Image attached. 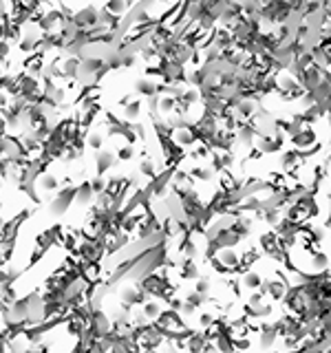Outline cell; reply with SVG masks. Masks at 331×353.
<instances>
[{
    "mask_svg": "<svg viewBox=\"0 0 331 353\" xmlns=\"http://www.w3.org/2000/svg\"><path fill=\"white\" fill-rule=\"evenodd\" d=\"M91 199H93V188H91V183H84V186L80 188L78 201H80V203H88Z\"/></svg>",
    "mask_w": 331,
    "mask_h": 353,
    "instance_id": "6da1fadb",
    "label": "cell"
},
{
    "mask_svg": "<svg viewBox=\"0 0 331 353\" xmlns=\"http://www.w3.org/2000/svg\"><path fill=\"white\" fill-rule=\"evenodd\" d=\"M137 91H139L141 95H155V86L148 79H139V82H137Z\"/></svg>",
    "mask_w": 331,
    "mask_h": 353,
    "instance_id": "7a4b0ae2",
    "label": "cell"
},
{
    "mask_svg": "<svg viewBox=\"0 0 331 353\" xmlns=\"http://www.w3.org/2000/svg\"><path fill=\"white\" fill-rule=\"evenodd\" d=\"M126 4H128V0H111V2L106 4V9L111 13H120V11H124L126 9Z\"/></svg>",
    "mask_w": 331,
    "mask_h": 353,
    "instance_id": "3957f363",
    "label": "cell"
},
{
    "mask_svg": "<svg viewBox=\"0 0 331 353\" xmlns=\"http://www.w3.org/2000/svg\"><path fill=\"white\" fill-rule=\"evenodd\" d=\"M221 261H223V265H228V267H236V265H239V256H236L234 252H230V249L221 254Z\"/></svg>",
    "mask_w": 331,
    "mask_h": 353,
    "instance_id": "277c9868",
    "label": "cell"
},
{
    "mask_svg": "<svg viewBox=\"0 0 331 353\" xmlns=\"http://www.w3.org/2000/svg\"><path fill=\"white\" fill-rule=\"evenodd\" d=\"M108 166H113V157H111V155H99V161H97V170H99V175H102V172L106 170Z\"/></svg>",
    "mask_w": 331,
    "mask_h": 353,
    "instance_id": "5b68a950",
    "label": "cell"
},
{
    "mask_svg": "<svg viewBox=\"0 0 331 353\" xmlns=\"http://www.w3.org/2000/svg\"><path fill=\"white\" fill-rule=\"evenodd\" d=\"M258 285H261V276H258V274H252V272H249V274L245 276V287H249V289H256Z\"/></svg>",
    "mask_w": 331,
    "mask_h": 353,
    "instance_id": "8992f818",
    "label": "cell"
},
{
    "mask_svg": "<svg viewBox=\"0 0 331 353\" xmlns=\"http://www.w3.org/2000/svg\"><path fill=\"white\" fill-rule=\"evenodd\" d=\"M144 312H146V316H150V318H155V316H159V307L155 303H148L144 307Z\"/></svg>",
    "mask_w": 331,
    "mask_h": 353,
    "instance_id": "52a82bcc",
    "label": "cell"
},
{
    "mask_svg": "<svg viewBox=\"0 0 331 353\" xmlns=\"http://www.w3.org/2000/svg\"><path fill=\"white\" fill-rule=\"evenodd\" d=\"M42 186H44V188H49V190H51V188H55V186H58V179H53L51 175H46L44 179H42Z\"/></svg>",
    "mask_w": 331,
    "mask_h": 353,
    "instance_id": "ba28073f",
    "label": "cell"
},
{
    "mask_svg": "<svg viewBox=\"0 0 331 353\" xmlns=\"http://www.w3.org/2000/svg\"><path fill=\"white\" fill-rule=\"evenodd\" d=\"M207 289H210V282H207L206 278H201V280H199V282H197V291H199V294H201V296H203V294H206V291H207Z\"/></svg>",
    "mask_w": 331,
    "mask_h": 353,
    "instance_id": "9c48e42d",
    "label": "cell"
},
{
    "mask_svg": "<svg viewBox=\"0 0 331 353\" xmlns=\"http://www.w3.org/2000/svg\"><path fill=\"white\" fill-rule=\"evenodd\" d=\"M88 146L99 148V146H102V137H99V135H91V137H88Z\"/></svg>",
    "mask_w": 331,
    "mask_h": 353,
    "instance_id": "30bf717a",
    "label": "cell"
},
{
    "mask_svg": "<svg viewBox=\"0 0 331 353\" xmlns=\"http://www.w3.org/2000/svg\"><path fill=\"white\" fill-rule=\"evenodd\" d=\"M137 113H139V104H130L126 108V117H137Z\"/></svg>",
    "mask_w": 331,
    "mask_h": 353,
    "instance_id": "8fae6325",
    "label": "cell"
},
{
    "mask_svg": "<svg viewBox=\"0 0 331 353\" xmlns=\"http://www.w3.org/2000/svg\"><path fill=\"white\" fill-rule=\"evenodd\" d=\"M172 104H174V100L172 97H162V111H170V108H172Z\"/></svg>",
    "mask_w": 331,
    "mask_h": 353,
    "instance_id": "7c38bea8",
    "label": "cell"
},
{
    "mask_svg": "<svg viewBox=\"0 0 331 353\" xmlns=\"http://www.w3.org/2000/svg\"><path fill=\"white\" fill-rule=\"evenodd\" d=\"M120 157L124 159V161H128V159L132 157V150L130 148H122V153H120Z\"/></svg>",
    "mask_w": 331,
    "mask_h": 353,
    "instance_id": "4fadbf2b",
    "label": "cell"
}]
</instances>
